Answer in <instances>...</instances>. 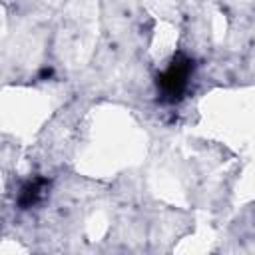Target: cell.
Instances as JSON below:
<instances>
[{
  "instance_id": "cell-1",
  "label": "cell",
  "mask_w": 255,
  "mask_h": 255,
  "mask_svg": "<svg viewBox=\"0 0 255 255\" xmlns=\"http://www.w3.org/2000/svg\"><path fill=\"white\" fill-rule=\"evenodd\" d=\"M193 72V62L183 56V54H177L171 64L167 66V70L163 74H159L157 78V88H159V94L165 102H179L187 90V84H189V76Z\"/></svg>"
},
{
  "instance_id": "cell-2",
  "label": "cell",
  "mask_w": 255,
  "mask_h": 255,
  "mask_svg": "<svg viewBox=\"0 0 255 255\" xmlns=\"http://www.w3.org/2000/svg\"><path fill=\"white\" fill-rule=\"evenodd\" d=\"M48 187V179L46 177H34L30 181H26L20 189V195H18V205L22 209L26 207H32L34 203H38V199L44 195V189Z\"/></svg>"
}]
</instances>
